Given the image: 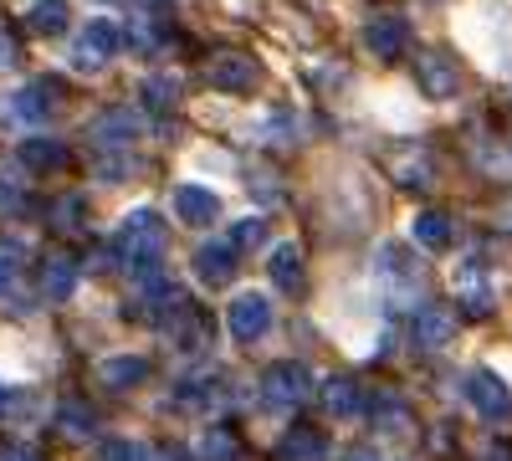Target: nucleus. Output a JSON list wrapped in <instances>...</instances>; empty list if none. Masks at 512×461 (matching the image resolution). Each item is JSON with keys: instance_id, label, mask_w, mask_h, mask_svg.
<instances>
[{"instance_id": "ddd939ff", "label": "nucleus", "mask_w": 512, "mask_h": 461, "mask_svg": "<svg viewBox=\"0 0 512 461\" xmlns=\"http://www.w3.org/2000/svg\"><path fill=\"white\" fill-rule=\"evenodd\" d=\"M195 277H200L205 287H226V282L236 277V251H231L226 241H205V246L195 251Z\"/></svg>"}, {"instance_id": "9d476101", "label": "nucleus", "mask_w": 512, "mask_h": 461, "mask_svg": "<svg viewBox=\"0 0 512 461\" xmlns=\"http://www.w3.org/2000/svg\"><path fill=\"white\" fill-rule=\"evenodd\" d=\"M410 333H415L420 349H446L456 339V313L441 308V303H420L415 318H410Z\"/></svg>"}, {"instance_id": "b1692460", "label": "nucleus", "mask_w": 512, "mask_h": 461, "mask_svg": "<svg viewBox=\"0 0 512 461\" xmlns=\"http://www.w3.org/2000/svg\"><path fill=\"white\" fill-rule=\"evenodd\" d=\"M395 175H400L405 190H431L436 185V164H431V154H425V149H410V154H400Z\"/></svg>"}, {"instance_id": "c9c22d12", "label": "nucleus", "mask_w": 512, "mask_h": 461, "mask_svg": "<svg viewBox=\"0 0 512 461\" xmlns=\"http://www.w3.org/2000/svg\"><path fill=\"white\" fill-rule=\"evenodd\" d=\"M21 57H16V36L11 31H0V67H16Z\"/></svg>"}, {"instance_id": "1a4fd4ad", "label": "nucleus", "mask_w": 512, "mask_h": 461, "mask_svg": "<svg viewBox=\"0 0 512 461\" xmlns=\"http://www.w3.org/2000/svg\"><path fill=\"white\" fill-rule=\"evenodd\" d=\"M88 134L98 149H128L139 139V113L134 108H103L93 123H88Z\"/></svg>"}, {"instance_id": "4c0bfd02", "label": "nucleus", "mask_w": 512, "mask_h": 461, "mask_svg": "<svg viewBox=\"0 0 512 461\" xmlns=\"http://www.w3.org/2000/svg\"><path fill=\"white\" fill-rule=\"evenodd\" d=\"M497 226H502V231H512V195H502V200H497Z\"/></svg>"}, {"instance_id": "f3484780", "label": "nucleus", "mask_w": 512, "mask_h": 461, "mask_svg": "<svg viewBox=\"0 0 512 461\" xmlns=\"http://www.w3.org/2000/svg\"><path fill=\"white\" fill-rule=\"evenodd\" d=\"M323 410L333 415V421H354V415H364V390H359V380H349V374H333V380L323 385Z\"/></svg>"}, {"instance_id": "aec40b11", "label": "nucleus", "mask_w": 512, "mask_h": 461, "mask_svg": "<svg viewBox=\"0 0 512 461\" xmlns=\"http://www.w3.org/2000/svg\"><path fill=\"white\" fill-rule=\"evenodd\" d=\"M267 272H272V282H277L282 292H292V298L308 287V277H303V251H297V241L272 246V262H267Z\"/></svg>"}, {"instance_id": "39448f33", "label": "nucleus", "mask_w": 512, "mask_h": 461, "mask_svg": "<svg viewBox=\"0 0 512 461\" xmlns=\"http://www.w3.org/2000/svg\"><path fill=\"white\" fill-rule=\"evenodd\" d=\"M415 82H420V93L431 98V103H446V98H456V88H461V67H456L451 52L431 47V52L415 57Z\"/></svg>"}, {"instance_id": "7ed1b4c3", "label": "nucleus", "mask_w": 512, "mask_h": 461, "mask_svg": "<svg viewBox=\"0 0 512 461\" xmlns=\"http://www.w3.org/2000/svg\"><path fill=\"white\" fill-rule=\"evenodd\" d=\"M205 88H216V93H251V88H262V62L246 57V52H216L205 62Z\"/></svg>"}, {"instance_id": "ea45409f", "label": "nucleus", "mask_w": 512, "mask_h": 461, "mask_svg": "<svg viewBox=\"0 0 512 461\" xmlns=\"http://www.w3.org/2000/svg\"><path fill=\"white\" fill-rule=\"evenodd\" d=\"M0 400H6V390H0Z\"/></svg>"}, {"instance_id": "f03ea898", "label": "nucleus", "mask_w": 512, "mask_h": 461, "mask_svg": "<svg viewBox=\"0 0 512 461\" xmlns=\"http://www.w3.org/2000/svg\"><path fill=\"white\" fill-rule=\"evenodd\" d=\"M308 390H313V374H308V364H297V359H277V364L262 374V405H267L272 415L297 410V405L308 400Z\"/></svg>"}, {"instance_id": "0eeeda50", "label": "nucleus", "mask_w": 512, "mask_h": 461, "mask_svg": "<svg viewBox=\"0 0 512 461\" xmlns=\"http://www.w3.org/2000/svg\"><path fill=\"white\" fill-rule=\"evenodd\" d=\"M461 390H466V400H472V410L482 415V421H512V390L502 385V374L472 369Z\"/></svg>"}, {"instance_id": "f704fd0d", "label": "nucleus", "mask_w": 512, "mask_h": 461, "mask_svg": "<svg viewBox=\"0 0 512 461\" xmlns=\"http://www.w3.org/2000/svg\"><path fill=\"white\" fill-rule=\"evenodd\" d=\"M98 461H144V446L139 441H123V436H108L98 446Z\"/></svg>"}, {"instance_id": "423d86ee", "label": "nucleus", "mask_w": 512, "mask_h": 461, "mask_svg": "<svg viewBox=\"0 0 512 461\" xmlns=\"http://www.w3.org/2000/svg\"><path fill=\"white\" fill-rule=\"evenodd\" d=\"M118 57V26L113 21H88L82 36L72 41V67L77 72H103Z\"/></svg>"}, {"instance_id": "5701e85b", "label": "nucleus", "mask_w": 512, "mask_h": 461, "mask_svg": "<svg viewBox=\"0 0 512 461\" xmlns=\"http://www.w3.org/2000/svg\"><path fill=\"white\" fill-rule=\"evenodd\" d=\"M195 456H200V461H236V456H241V441H236V431H226V426H205L200 441H195Z\"/></svg>"}, {"instance_id": "4be33fe9", "label": "nucleus", "mask_w": 512, "mask_h": 461, "mask_svg": "<svg viewBox=\"0 0 512 461\" xmlns=\"http://www.w3.org/2000/svg\"><path fill=\"white\" fill-rule=\"evenodd\" d=\"M52 108H57V82H31V88H21L16 103H11V113L26 118V123H41Z\"/></svg>"}, {"instance_id": "2f4dec72", "label": "nucleus", "mask_w": 512, "mask_h": 461, "mask_svg": "<svg viewBox=\"0 0 512 461\" xmlns=\"http://www.w3.org/2000/svg\"><path fill=\"white\" fill-rule=\"evenodd\" d=\"M175 400L190 405V410H210V405L221 400V390H216V380H185V385L175 390Z\"/></svg>"}, {"instance_id": "4468645a", "label": "nucleus", "mask_w": 512, "mask_h": 461, "mask_svg": "<svg viewBox=\"0 0 512 461\" xmlns=\"http://www.w3.org/2000/svg\"><path fill=\"white\" fill-rule=\"evenodd\" d=\"M456 303L472 313V318H487V313L497 308V298H492V287H487V277H482L477 262H466V267L456 272Z\"/></svg>"}, {"instance_id": "e433bc0d", "label": "nucleus", "mask_w": 512, "mask_h": 461, "mask_svg": "<svg viewBox=\"0 0 512 461\" xmlns=\"http://www.w3.org/2000/svg\"><path fill=\"white\" fill-rule=\"evenodd\" d=\"M0 461H41L31 446H0Z\"/></svg>"}, {"instance_id": "6e6552de", "label": "nucleus", "mask_w": 512, "mask_h": 461, "mask_svg": "<svg viewBox=\"0 0 512 461\" xmlns=\"http://www.w3.org/2000/svg\"><path fill=\"white\" fill-rule=\"evenodd\" d=\"M226 328H231L236 344L267 339V328H272V303L262 298V292H241V298L231 303V313H226Z\"/></svg>"}, {"instance_id": "2eb2a0df", "label": "nucleus", "mask_w": 512, "mask_h": 461, "mask_svg": "<svg viewBox=\"0 0 512 461\" xmlns=\"http://www.w3.org/2000/svg\"><path fill=\"white\" fill-rule=\"evenodd\" d=\"M149 374H154V364H149L144 354H113V359L98 364V380L113 385V390H139Z\"/></svg>"}, {"instance_id": "58836bf2", "label": "nucleus", "mask_w": 512, "mask_h": 461, "mask_svg": "<svg viewBox=\"0 0 512 461\" xmlns=\"http://www.w3.org/2000/svg\"><path fill=\"white\" fill-rule=\"evenodd\" d=\"M344 461H379V451H374V446H349Z\"/></svg>"}, {"instance_id": "dca6fc26", "label": "nucleus", "mask_w": 512, "mask_h": 461, "mask_svg": "<svg viewBox=\"0 0 512 461\" xmlns=\"http://www.w3.org/2000/svg\"><path fill=\"white\" fill-rule=\"evenodd\" d=\"M277 461H328V436L318 426H292L277 441Z\"/></svg>"}, {"instance_id": "20e7f679", "label": "nucleus", "mask_w": 512, "mask_h": 461, "mask_svg": "<svg viewBox=\"0 0 512 461\" xmlns=\"http://www.w3.org/2000/svg\"><path fill=\"white\" fill-rule=\"evenodd\" d=\"M364 47H369V57H379V62H400L405 47H410V21H405L400 11H369V21H364Z\"/></svg>"}, {"instance_id": "412c9836", "label": "nucleus", "mask_w": 512, "mask_h": 461, "mask_svg": "<svg viewBox=\"0 0 512 461\" xmlns=\"http://www.w3.org/2000/svg\"><path fill=\"white\" fill-rule=\"evenodd\" d=\"M410 231H415V241H420L425 251H446V246L456 241V221H451L446 211H420Z\"/></svg>"}, {"instance_id": "c85d7f7f", "label": "nucleus", "mask_w": 512, "mask_h": 461, "mask_svg": "<svg viewBox=\"0 0 512 461\" xmlns=\"http://www.w3.org/2000/svg\"><path fill=\"white\" fill-rule=\"evenodd\" d=\"M57 426H62L67 436H93V426H98V410H93V405H82V400H62V410H57Z\"/></svg>"}, {"instance_id": "9b49d317", "label": "nucleus", "mask_w": 512, "mask_h": 461, "mask_svg": "<svg viewBox=\"0 0 512 461\" xmlns=\"http://www.w3.org/2000/svg\"><path fill=\"white\" fill-rule=\"evenodd\" d=\"M195 303L185 298L180 287H169V282H149V292H144V308H139V318H149L154 328H169L175 318H185Z\"/></svg>"}, {"instance_id": "393cba45", "label": "nucleus", "mask_w": 512, "mask_h": 461, "mask_svg": "<svg viewBox=\"0 0 512 461\" xmlns=\"http://www.w3.org/2000/svg\"><path fill=\"white\" fill-rule=\"evenodd\" d=\"M21 164L47 175V170H62V164H67V149L57 139H21Z\"/></svg>"}, {"instance_id": "473e14b6", "label": "nucleus", "mask_w": 512, "mask_h": 461, "mask_svg": "<svg viewBox=\"0 0 512 461\" xmlns=\"http://www.w3.org/2000/svg\"><path fill=\"white\" fill-rule=\"evenodd\" d=\"M21 211H26V190H21V180L0 170V216H21Z\"/></svg>"}, {"instance_id": "72a5a7b5", "label": "nucleus", "mask_w": 512, "mask_h": 461, "mask_svg": "<svg viewBox=\"0 0 512 461\" xmlns=\"http://www.w3.org/2000/svg\"><path fill=\"white\" fill-rule=\"evenodd\" d=\"M144 98H149V108H175L180 82H175V77H149V82H144Z\"/></svg>"}, {"instance_id": "7c9ffc66", "label": "nucleus", "mask_w": 512, "mask_h": 461, "mask_svg": "<svg viewBox=\"0 0 512 461\" xmlns=\"http://www.w3.org/2000/svg\"><path fill=\"white\" fill-rule=\"evenodd\" d=\"M21 267H26V246L6 236V241H0V292H11V287H16Z\"/></svg>"}, {"instance_id": "cd10ccee", "label": "nucleus", "mask_w": 512, "mask_h": 461, "mask_svg": "<svg viewBox=\"0 0 512 461\" xmlns=\"http://www.w3.org/2000/svg\"><path fill=\"white\" fill-rule=\"evenodd\" d=\"M82 226H88V205H82V195H62V200H52V231H62V236H82Z\"/></svg>"}, {"instance_id": "6ab92c4d", "label": "nucleus", "mask_w": 512, "mask_h": 461, "mask_svg": "<svg viewBox=\"0 0 512 461\" xmlns=\"http://www.w3.org/2000/svg\"><path fill=\"white\" fill-rule=\"evenodd\" d=\"M72 287H77V267L67 257H41V277H36L41 303H67Z\"/></svg>"}, {"instance_id": "f257e3e1", "label": "nucleus", "mask_w": 512, "mask_h": 461, "mask_svg": "<svg viewBox=\"0 0 512 461\" xmlns=\"http://www.w3.org/2000/svg\"><path fill=\"white\" fill-rule=\"evenodd\" d=\"M164 246H169V236H164V221H159L154 211H134V216H123V226H118V236H113L118 262H123L128 272H139V277H149V272L159 267Z\"/></svg>"}, {"instance_id": "bb28decb", "label": "nucleus", "mask_w": 512, "mask_h": 461, "mask_svg": "<svg viewBox=\"0 0 512 461\" xmlns=\"http://www.w3.org/2000/svg\"><path fill=\"white\" fill-rule=\"evenodd\" d=\"M26 26L36 36H62L67 31V0H36V6L26 11Z\"/></svg>"}, {"instance_id": "a878e982", "label": "nucleus", "mask_w": 512, "mask_h": 461, "mask_svg": "<svg viewBox=\"0 0 512 461\" xmlns=\"http://www.w3.org/2000/svg\"><path fill=\"white\" fill-rule=\"evenodd\" d=\"M164 333L175 339V349H200V344H210V318H205L200 308H190L185 318H175Z\"/></svg>"}, {"instance_id": "a211bd4d", "label": "nucleus", "mask_w": 512, "mask_h": 461, "mask_svg": "<svg viewBox=\"0 0 512 461\" xmlns=\"http://www.w3.org/2000/svg\"><path fill=\"white\" fill-rule=\"evenodd\" d=\"M175 216L190 221V226H210L221 216V200H216V190H205V185H180L175 190Z\"/></svg>"}, {"instance_id": "c756f323", "label": "nucleus", "mask_w": 512, "mask_h": 461, "mask_svg": "<svg viewBox=\"0 0 512 461\" xmlns=\"http://www.w3.org/2000/svg\"><path fill=\"white\" fill-rule=\"evenodd\" d=\"M262 241H267V221H262V216H246V221H236V226H231V236H226V246L236 251V257H241V251H256Z\"/></svg>"}, {"instance_id": "f8f14e48", "label": "nucleus", "mask_w": 512, "mask_h": 461, "mask_svg": "<svg viewBox=\"0 0 512 461\" xmlns=\"http://www.w3.org/2000/svg\"><path fill=\"white\" fill-rule=\"evenodd\" d=\"M364 415H369V426L384 431V436H405V431L415 426V410H410V400H400V395H374V400H364Z\"/></svg>"}]
</instances>
